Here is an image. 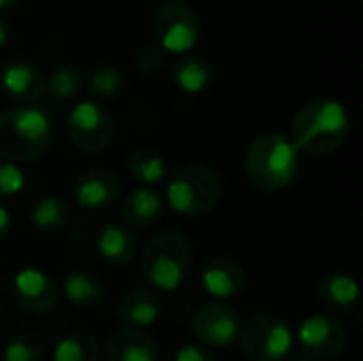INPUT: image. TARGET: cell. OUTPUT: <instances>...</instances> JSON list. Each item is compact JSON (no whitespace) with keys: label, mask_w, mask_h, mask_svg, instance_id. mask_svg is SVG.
<instances>
[{"label":"cell","mask_w":363,"mask_h":361,"mask_svg":"<svg viewBox=\"0 0 363 361\" xmlns=\"http://www.w3.org/2000/svg\"><path fill=\"white\" fill-rule=\"evenodd\" d=\"M174 361H217L213 351L200 343H187L183 345L177 355H174Z\"/></svg>","instance_id":"cell-31"},{"label":"cell","mask_w":363,"mask_h":361,"mask_svg":"<svg viewBox=\"0 0 363 361\" xmlns=\"http://www.w3.org/2000/svg\"><path fill=\"white\" fill-rule=\"evenodd\" d=\"M96 249L104 262L115 266H125L136 257L138 240L128 223L108 221L96 234Z\"/></svg>","instance_id":"cell-16"},{"label":"cell","mask_w":363,"mask_h":361,"mask_svg":"<svg viewBox=\"0 0 363 361\" xmlns=\"http://www.w3.org/2000/svg\"><path fill=\"white\" fill-rule=\"evenodd\" d=\"M130 172L136 181L153 185L166 177V162L160 151L143 147L130 155Z\"/></svg>","instance_id":"cell-25"},{"label":"cell","mask_w":363,"mask_h":361,"mask_svg":"<svg viewBox=\"0 0 363 361\" xmlns=\"http://www.w3.org/2000/svg\"><path fill=\"white\" fill-rule=\"evenodd\" d=\"M26 185V174L21 172L19 164L0 162V200L17 196Z\"/></svg>","instance_id":"cell-28"},{"label":"cell","mask_w":363,"mask_h":361,"mask_svg":"<svg viewBox=\"0 0 363 361\" xmlns=\"http://www.w3.org/2000/svg\"><path fill=\"white\" fill-rule=\"evenodd\" d=\"M302 355L313 361H336L349 347V330L330 315L306 317L298 328Z\"/></svg>","instance_id":"cell-9"},{"label":"cell","mask_w":363,"mask_h":361,"mask_svg":"<svg viewBox=\"0 0 363 361\" xmlns=\"http://www.w3.org/2000/svg\"><path fill=\"white\" fill-rule=\"evenodd\" d=\"M219 196L221 181L217 172L204 164H187L170 177L164 202L181 215L198 217L213 211Z\"/></svg>","instance_id":"cell-5"},{"label":"cell","mask_w":363,"mask_h":361,"mask_svg":"<svg viewBox=\"0 0 363 361\" xmlns=\"http://www.w3.org/2000/svg\"><path fill=\"white\" fill-rule=\"evenodd\" d=\"M2 317H4V302H2V298H0V321H2Z\"/></svg>","instance_id":"cell-37"},{"label":"cell","mask_w":363,"mask_h":361,"mask_svg":"<svg viewBox=\"0 0 363 361\" xmlns=\"http://www.w3.org/2000/svg\"><path fill=\"white\" fill-rule=\"evenodd\" d=\"M0 89L15 104L32 106L45 94V74L34 62L15 57L0 68Z\"/></svg>","instance_id":"cell-12"},{"label":"cell","mask_w":363,"mask_h":361,"mask_svg":"<svg viewBox=\"0 0 363 361\" xmlns=\"http://www.w3.org/2000/svg\"><path fill=\"white\" fill-rule=\"evenodd\" d=\"M200 283L211 298H217V302H221L242 291V287L247 285V270L232 257H215L204 266Z\"/></svg>","instance_id":"cell-15"},{"label":"cell","mask_w":363,"mask_h":361,"mask_svg":"<svg viewBox=\"0 0 363 361\" xmlns=\"http://www.w3.org/2000/svg\"><path fill=\"white\" fill-rule=\"evenodd\" d=\"M289 361H313V360H308L306 355H289Z\"/></svg>","instance_id":"cell-36"},{"label":"cell","mask_w":363,"mask_h":361,"mask_svg":"<svg viewBox=\"0 0 363 361\" xmlns=\"http://www.w3.org/2000/svg\"><path fill=\"white\" fill-rule=\"evenodd\" d=\"M191 332L200 345L208 349H225L238 340L240 317L236 309L225 302H206L196 311Z\"/></svg>","instance_id":"cell-10"},{"label":"cell","mask_w":363,"mask_h":361,"mask_svg":"<svg viewBox=\"0 0 363 361\" xmlns=\"http://www.w3.org/2000/svg\"><path fill=\"white\" fill-rule=\"evenodd\" d=\"M164 62H166V51L157 43H149L140 47L136 53V68L145 74L157 72L164 66Z\"/></svg>","instance_id":"cell-29"},{"label":"cell","mask_w":363,"mask_h":361,"mask_svg":"<svg viewBox=\"0 0 363 361\" xmlns=\"http://www.w3.org/2000/svg\"><path fill=\"white\" fill-rule=\"evenodd\" d=\"M47 351V343L36 332H19L4 347V361H38Z\"/></svg>","instance_id":"cell-27"},{"label":"cell","mask_w":363,"mask_h":361,"mask_svg":"<svg viewBox=\"0 0 363 361\" xmlns=\"http://www.w3.org/2000/svg\"><path fill=\"white\" fill-rule=\"evenodd\" d=\"M153 34L166 53L185 55L200 38V17L185 0H166L153 15Z\"/></svg>","instance_id":"cell-7"},{"label":"cell","mask_w":363,"mask_h":361,"mask_svg":"<svg viewBox=\"0 0 363 361\" xmlns=\"http://www.w3.org/2000/svg\"><path fill=\"white\" fill-rule=\"evenodd\" d=\"M300 151L291 143V138L268 132L257 136L247 155H245V168L249 179L266 191H281L289 187L300 168Z\"/></svg>","instance_id":"cell-2"},{"label":"cell","mask_w":363,"mask_h":361,"mask_svg":"<svg viewBox=\"0 0 363 361\" xmlns=\"http://www.w3.org/2000/svg\"><path fill=\"white\" fill-rule=\"evenodd\" d=\"M317 296L328 311L347 315L359 304V285L353 277L345 272H334L319 283Z\"/></svg>","instance_id":"cell-19"},{"label":"cell","mask_w":363,"mask_h":361,"mask_svg":"<svg viewBox=\"0 0 363 361\" xmlns=\"http://www.w3.org/2000/svg\"><path fill=\"white\" fill-rule=\"evenodd\" d=\"M240 349L253 361H283L294 351L296 334L291 326L272 313H259L240 326Z\"/></svg>","instance_id":"cell-6"},{"label":"cell","mask_w":363,"mask_h":361,"mask_svg":"<svg viewBox=\"0 0 363 361\" xmlns=\"http://www.w3.org/2000/svg\"><path fill=\"white\" fill-rule=\"evenodd\" d=\"M6 40H9V23L0 17V49L6 45Z\"/></svg>","instance_id":"cell-34"},{"label":"cell","mask_w":363,"mask_h":361,"mask_svg":"<svg viewBox=\"0 0 363 361\" xmlns=\"http://www.w3.org/2000/svg\"><path fill=\"white\" fill-rule=\"evenodd\" d=\"M164 311L162 298L151 289H132L119 298L115 304V319L123 328L147 330L151 328Z\"/></svg>","instance_id":"cell-14"},{"label":"cell","mask_w":363,"mask_h":361,"mask_svg":"<svg viewBox=\"0 0 363 361\" xmlns=\"http://www.w3.org/2000/svg\"><path fill=\"white\" fill-rule=\"evenodd\" d=\"M87 89L98 100L117 98L125 89V74L117 66H111V64L98 66L87 81Z\"/></svg>","instance_id":"cell-26"},{"label":"cell","mask_w":363,"mask_h":361,"mask_svg":"<svg viewBox=\"0 0 363 361\" xmlns=\"http://www.w3.org/2000/svg\"><path fill=\"white\" fill-rule=\"evenodd\" d=\"M15 304L28 315H47L57 304V287L38 268H23L11 281Z\"/></svg>","instance_id":"cell-11"},{"label":"cell","mask_w":363,"mask_h":361,"mask_svg":"<svg viewBox=\"0 0 363 361\" xmlns=\"http://www.w3.org/2000/svg\"><path fill=\"white\" fill-rule=\"evenodd\" d=\"M140 274L157 291H177L191 268V245L183 234L160 232L143 249Z\"/></svg>","instance_id":"cell-4"},{"label":"cell","mask_w":363,"mask_h":361,"mask_svg":"<svg viewBox=\"0 0 363 361\" xmlns=\"http://www.w3.org/2000/svg\"><path fill=\"white\" fill-rule=\"evenodd\" d=\"M351 134L349 111L330 98L308 100L298 109L291 121V143L298 151L323 157L336 153Z\"/></svg>","instance_id":"cell-1"},{"label":"cell","mask_w":363,"mask_h":361,"mask_svg":"<svg viewBox=\"0 0 363 361\" xmlns=\"http://www.w3.org/2000/svg\"><path fill=\"white\" fill-rule=\"evenodd\" d=\"M53 361H100V340L89 332L74 330L57 343Z\"/></svg>","instance_id":"cell-23"},{"label":"cell","mask_w":363,"mask_h":361,"mask_svg":"<svg viewBox=\"0 0 363 361\" xmlns=\"http://www.w3.org/2000/svg\"><path fill=\"white\" fill-rule=\"evenodd\" d=\"M66 134L77 149L85 153H100L113 145L115 121L104 104L83 100L68 113Z\"/></svg>","instance_id":"cell-8"},{"label":"cell","mask_w":363,"mask_h":361,"mask_svg":"<svg viewBox=\"0 0 363 361\" xmlns=\"http://www.w3.org/2000/svg\"><path fill=\"white\" fill-rule=\"evenodd\" d=\"M164 196L151 185L134 187L125 194L121 202V215L134 228H151L160 223V219L164 217Z\"/></svg>","instance_id":"cell-18"},{"label":"cell","mask_w":363,"mask_h":361,"mask_svg":"<svg viewBox=\"0 0 363 361\" xmlns=\"http://www.w3.org/2000/svg\"><path fill=\"white\" fill-rule=\"evenodd\" d=\"M160 347L147 330L123 328L106 343V361H157Z\"/></svg>","instance_id":"cell-17"},{"label":"cell","mask_w":363,"mask_h":361,"mask_svg":"<svg viewBox=\"0 0 363 361\" xmlns=\"http://www.w3.org/2000/svg\"><path fill=\"white\" fill-rule=\"evenodd\" d=\"M83 85H85V77L81 68L74 64H62L49 74V79H45V91L55 102L74 100L83 91Z\"/></svg>","instance_id":"cell-24"},{"label":"cell","mask_w":363,"mask_h":361,"mask_svg":"<svg viewBox=\"0 0 363 361\" xmlns=\"http://www.w3.org/2000/svg\"><path fill=\"white\" fill-rule=\"evenodd\" d=\"M72 196L83 211H106L119 200V181L111 172L94 168L74 181Z\"/></svg>","instance_id":"cell-13"},{"label":"cell","mask_w":363,"mask_h":361,"mask_svg":"<svg viewBox=\"0 0 363 361\" xmlns=\"http://www.w3.org/2000/svg\"><path fill=\"white\" fill-rule=\"evenodd\" d=\"M51 140L49 117L34 106H13L0 111V157L4 162H34Z\"/></svg>","instance_id":"cell-3"},{"label":"cell","mask_w":363,"mask_h":361,"mask_svg":"<svg viewBox=\"0 0 363 361\" xmlns=\"http://www.w3.org/2000/svg\"><path fill=\"white\" fill-rule=\"evenodd\" d=\"M62 291L77 311H94L104 298V283L94 272L77 268L66 274Z\"/></svg>","instance_id":"cell-20"},{"label":"cell","mask_w":363,"mask_h":361,"mask_svg":"<svg viewBox=\"0 0 363 361\" xmlns=\"http://www.w3.org/2000/svg\"><path fill=\"white\" fill-rule=\"evenodd\" d=\"M168 309H170V313H172L174 317H179V319H183V317H187V315H191V313H194L191 298H189L187 294H183L181 289H177V291H172V294H170Z\"/></svg>","instance_id":"cell-32"},{"label":"cell","mask_w":363,"mask_h":361,"mask_svg":"<svg viewBox=\"0 0 363 361\" xmlns=\"http://www.w3.org/2000/svg\"><path fill=\"white\" fill-rule=\"evenodd\" d=\"M68 234L77 243H87L94 236V219L89 215H74V217H70Z\"/></svg>","instance_id":"cell-30"},{"label":"cell","mask_w":363,"mask_h":361,"mask_svg":"<svg viewBox=\"0 0 363 361\" xmlns=\"http://www.w3.org/2000/svg\"><path fill=\"white\" fill-rule=\"evenodd\" d=\"M72 206L62 196H45L34 202L30 211V223L40 232H55L68 226Z\"/></svg>","instance_id":"cell-22"},{"label":"cell","mask_w":363,"mask_h":361,"mask_svg":"<svg viewBox=\"0 0 363 361\" xmlns=\"http://www.w3.org/2000/svg\"><path fill=\"white\" fill-rule=\"evenodd\" d=\"M9 232H11V213L4 206H0V243L9 236Z\"/></svg>","instance_id":"cell-33"},{"label":"cell","mask_w":363,"mask_h":361,"mask_svg":"<svg viewBox=\"0 0 363 361\" xmlns=\"http://www.w3.org/2000/svg\"><path fill=\"white\" fill-rule=\"evenodd\" d=\"M21 0H0V11H11L19 4Z\"/></svg>","instance_id":"cell-35"},{"label":"cell","mask_w":363,"mask_h":361,"mask_svg":"<svg viewBox=\"0 0 363 361\" xmlns=\"http://www.w3.org/2000/svg\"><path fill=\"white\" fill-rule=\"evenodd\" d=\"M172 79L185 94H204L213 83V66L202 55L185 53L174 62Z\"/></svg>","instance_id":"cell-21"}]
</instances>
